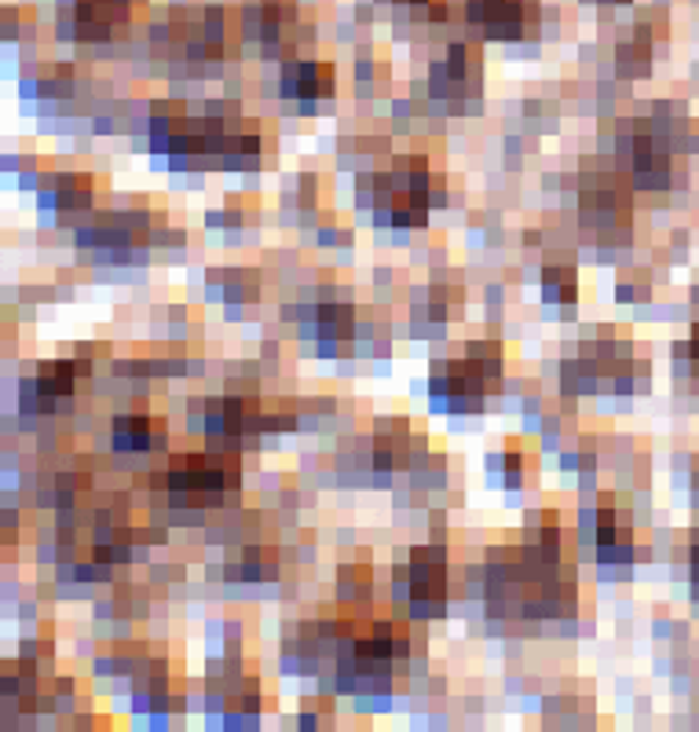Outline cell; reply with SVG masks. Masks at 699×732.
Wrapping results in <instances>:
<instances>
[{
  "instance_id": "8",
  "label": "cell",
  "mask_w": 699,
  "mask_h": 732,
  "mask_svg": "<svg viewBox=\"0 0 699 732\" xmlns=\"http://www.w3.org/2000/svg\"><path fill=\"white\" fill-rule=\"evenodd\" d=\"M150 432H155L150 418H117L114 447L117 451H144V447H150Z\"/></svg>"
},
{
  "instance_id": "10",
  "label": "cell",
  "mask_w": 699,
  "mask_h": 732,
  "mask_svg": "<svg viewBox=\"0 0 699 732\" xmlns=\"http://www.w3.org/2000/svg\"><path fill=\"white\" fill-rule=\"evenodd\" d=\"M319 330L326 334V337H345L348 334V326H352V312L348 308H319Z\"/></svg>"
},
{
  "instance_id": "4",
  "label": "cell",
  "mask_w": 699,
  "mask_h": 732,
  "mask_svg": "<svg viewBox=\"0 0 699 732\" xmlns=\"http://www.w3.org/2000/svg\"><path fill=\"white\" fill-rule=\"evenodd\" d=\"M166 484H169V491H194V495L213 498L216 491L235 484V469L227 473L224 465H213V462H188L183 469H172L166 476Z\"/></svg>"
},
{
  "instance_id": "6",
  "label": "cell",
  "mask_w": 699,
  "mask_h": 732,
  "mask_svg": "<svg viewBox=\"0 0 699 732\" xmlns=\"http://www.w3.org/2000/svg\"><path fill=\"white\" fill-rule=\"evenodd\" d=\"M257 425V414L249 410V403L243 399H221V403H210L205 407V432L213 436H238L246 429H253Z\"/></svg>"
},
{
  "instance_id": "2",
  "label": "cell",
  "mask_w": 699,
  "mask_h": 732,
  "mask_svg": "<svg viewBox=\"0 0 699 732\" xmlns=\"http://www.w3.org/2000/svg\"><path fill=\"white\" fill-rule=\"evenodd\" d=\"M410 611L414 616H436L443 608V553L418 550L410 564Z\"/></svg>"
},
{
  "instance_id": "1",
  "label": "cell",
  "mask_w": 699,
  "mask_h": 732,
  "mask_svg": "<svg viewBox=\"0 0 699 732\" xmlns=\"http://www.w3.org/2000/svg\"><path fill=\"white\" fill-rule=\"evenodd\" d=\"M425 213H429V169L425 158H410L392 177V221L421 224Z\"/></svg>"
},
{
  "instance_id": "5",
  "label": "cell",
  "mask_w": 699,
  "mask_h": 732,
  "mask_svg": "<svg viewBox=\"0 0 699 732\" xmlns=\"http://www.w3.org/2000/svg\"><path fill=\"white\" fill-rule=\"evenodd\" d=\"M330 89H334V74L326 63H297V67H290L286 78H282V92L293 95V100L330 95Z\"/></svg>"
},
{
  "instance_id": "11",
  "label": "cell",
  "mask_w": 699,
  "mask_h": 732,
  "mask_svg": "<svg viewBox=\"0 0 699 732\" xmlns=\"http://www.w3.org/2000/svg\"><path fill=\"white\" fill-rule=\"evenodd\" d=\"M418 4H429V0H418Z\"/></svg>"
},
{
  "instance_id": "9",
  "label": "cell",
  "mask_w": 699,
  "mask_h": 732,
  "mask_svg": "<svg viewBox=\"0 0 699 732\" xmlns=\"http://www.w3.org/2000/svg\"><path fill=\"white\" fill-rule=\"evenodd\" d=\"M545 301L553 304H572L575 301V275L567 268H550L545 271Z\"/></svg>"
},
{
  "instance_id": "3",
  "label": "cell",
  "mask_w": 699,
  "mask_h": 732,
  "mask_svg": "<svg viewBox=\"0 0 699 732\" xmlns=\"http://www.w3.org/2000/svg\"><path fill=\"white\" fill-rule=\"evenodd\" d=\"M469 19L484 26L487 37H520L523 0H469Z\"/></svg>"
},
{
  "instance_id": "7",
  "label": "cell",
  "mask_w": 699,
  "mask_h": 732,
  "mask_svg": "<svg viewBox=\"0 0 699 732\" xmlns=\"http://www.w3.org/2000/svg\"><path fill=\"white\" fill-rule=\"evenodd\" d=\"M84 374V363H70V359H56V363L41 367L37 374V388L45 392V396H70L74 392V381Z\"/></svg>"
}]
</instances>
